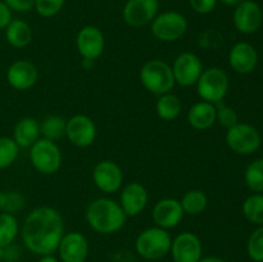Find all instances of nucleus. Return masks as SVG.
Here are the masks:
<instances>
[{"instance_id": "1", "label": "nucleus", "mask_w": 263, "mask_h": 262, "mask_svg": "<svg viewBox=\"0 0 263 262\" xmlns=\"http://www.w3.org/2000/svg\"><path fill=\"white\" fill-rule=\"evenodd\" d=\"M20 233L23 246L31 253L37 256L53 254L64 234L63 217L54 207L40 205L28 212Z\"/></svg>"}, {"instance_id": "2", "label": "nucleus", "mask_w": 263, "mask_h": 262, "mask_svg": "<svg viewBox=\"0 0 263 262\" xmlns=\"http://www.w3.org/2000/svg\"><path fill=\"white\" fill-rule=\"evenodd\" d=\"M86 222L95 233L109 235L120 231L127 221V216L120 203L108 197L92 199L85 210Z\"/></svg>"}, {"instance_id": "3", "label": "nucleus", "mask_w": 263, "mask_h": 262, "mask_svg": "<svg viewBox=\"0 0 263 262\" xmlns=\"http://www.w3.org/2000/svg\"><path fill=\"white\" fill-rule=\"evenodd\" d=\"M139 79L145 90L157 97L171 92L176 86L171 66L158 58L149 59L141 66Z\"/></svg>"}, {"instance_id": "4", "label": "nucleus", "mask_w": 263, "mask_h": 262, "mask_svg": "<svg viewBox=\"0 0 263 262\" xmlns=\"http://www.w3.org/2000/svg\"><path fill=\"white\" fill-rule=\"evenodd\" d=\"M172 236L168 230L151 226L136 236L135 251L141 258L146 261H158L168 256L171 251Z\"/></svg>"}, {"instance_id": "5", "label": "nucleus", "mask_w": 263, "mask_h": 262, "mask_svg": "<svg viewBox=\"0 0 263 262\" xmlns=\"http://www.w3.org/2000/svg\"><path fill=\"white\" fill-rule=\"evenodd\" d=\"M197 94L200 100L218 104L222 103L229 92L230 80L228 73L220 67H210L203 69L199 80L195 84Z\"/></svg>"}, {"instance_id": "6", "label": "nucleus", "mask_w": 263, "mask_h": 262, "mask_svg": "<svg viewBox=\"0 0 263 262\" xmlns=\"http://www.w3.org/2000/svg\"><path fill=\"white\" fill-rule=\"evenodd\" d=\"M28 158L33 169L41 175H54L63 163L62 151L57 141L40 138L28 148Z\"/></svg>"}, {"instance_id": "7", "label": "nucleus", "mask_w": 263, "mask_h": 262, "mask_svg": "<svg viewBox=\"0 0 263 262\" xmlns=\"http://www.w3.org/2000/svg\"><path fill=\"white\" fill-rule=\"evenodd\" d=\"M149 26L154 39L162 43H175L184 38L189 23L182 13L177 10H166L158 13Z\"/></svg>"}, {"instance_id": "8", "label": "nucleus", "mask_w": 263, "mask_h": 262, "mask_svg": "<svg viewBox=\"0 0 263 262\" xmlns=\"http://www.w3.org/2000/svg\"><path fill=\"white\" fill-rule=\"evenodd\" d=\"M225 140L229 148L240 156L256 153L262 143L259 131L254 126L243 122H238L233 127L228 128Z\"/></svg>"}, {"instance_id": "9", "label": "nucleus", "mask_w": 263, "mask_h": 262, "mask_svg": "<svg viewBox=\"0 0 263 262\" xmlns=\"http://www.w3.org/2000/svg\"><path fill=\"white\" fill-rule=\"evenodd\" d=\"M171 68L176 85L192 87L195 86L204 67L197 54L193 51H182L175 58Z\"/></svg>"}, {"instance_id": "10", "label": "nucleus", "mask_w": 263, "mask_h": 262, "mask_svg": "<svg viewBox=\"0 0 263 262\" xmlns=\"http://www.w3.org/2000/svg\"><path fill=\"white\" fill-rule=\"evenodd\" d=\"M98 128L94 120L87 115H73L67 120L66 138L77 148H89L94 144Z\"/></svg>"}, {"instance_id": "11", "label": "nucleus", "mask_w": 263, "mask_h": 262, "mask_svg": "<svg viewBox=\"0 0 263 262\" xmlns=\"http://www.w3.org/2000/svg\"><path fill=\"white\" fill-rule=\"evenodd\" d=\"M94 185L104 194H115L123 186V172L117 162L102 159L92 169Z\"/></svg>"}, {"instance_id": "12", "label": "nucleus", "mask_w": 263, "mask_h": 262, "mask_svg": "<svg viewBox=\"0 0 263 262\" xmlns=\"http://www.w3.org/2000/svg\"><path fill=\"white\" fill-rule=\"evenodd\" d=\"M159 10V0H127L123 5L122 18L127 26L141 28L151 25Z\"/></svg>"}, {"instance_id": "13", "label": "nucleus", "mask_w": 263, "mask_h": 262, "mask_svg": "<svg viewBox=\"0 0 263 262\" xmlns=\"http://www.w3.org/2000/svg\"><path fill=\"white\" fill-rule=\"evenodd\" d=\"M77 53L81 55L82 59L89 61H97L103 55L105 49V38L103 31L99 27L92 25L84 26L80 28L76 35Z\"/></svg>"}, {"instance_id": "14", "label": "nucleus", "mask_w": 263, "mask_h": 262, "mask_svg": "<svg viewBox=\"0 0 263 262\" xmlns=\"http://www.w3.org/2000/svg\"><path fill=\"white\" fill-rule=\"evenodd\" d=\"M170 254L174 262H198L203 257V244L192 231H182L172 238Z\"/></svg>"}, {"instance_id": "15", "label": "nucleus", "mask_w": 263, "mask_h": 262, "mask_svg": "<svg viewBox=\"0 0 263 262\" xmlns=\"http://www.w3.org/2000/svg\"><path fill=\"white\" fill-rule=\"evenodd\" d=\"M57 252L61 262H86L90 254L89 240L80 231L64 233Z\"/></svg>"}, {"instance_id": "16", "label": "nucleus", "mask_w": 263, "mask_h": 262, "mask_svg": "<svg viewBox=\"0 0 263 262\" xmlns=\"http://www.w3.org/2000/svg\"><path fill=\"white\" fill-rule=\"evenodd\" d=\"M263 21L262 8L254 0H244L235 5L233 14L234 27L244 35H252L259 30Z\"/></svg>"}, {"instance_id": "17", "label": "nucleus", "mask_w": 263, "mask_h": 262, "mask_svg": "<svg viewBox=\"0 0 263 262\" xmlns=\"http://www.w3.org/2000/svg\"><path fill=\"white\" fill-rule=\"evenodd\" d=\"M5 77L12 89L17 91H27L37 82L39 69L33 62L28 59H18L8 67Z\"/></svg>"}, {"instance_id": "18", "label": "nucleus", "mask_w": 263, "mask_h": 262, "mask_svg": "<svg viewBox=\"0 0 263 262\" xmlns=\"http://www.w3.org/2000/svg\"><path fill=\"white\" fill-rule=\"evenodd\" d=\"M149 202V194L146 188L141 182L131 181L121 188L120 203L121 208L128 217H136L146 208Z\"/></svg>"}, {"instance_id": "19", "label": "nucleus", "mask_w": 263, "mask_h": 262, "mask_svg": "<svg viewBox=\"0 0 263 262\" xmlns=\"http://www.w3.org/2000/svg\"><path fill=\"white\" fill-rule=\"evenodd\" d=\"M185 213L179 199L163 198L154 204L152 210V220L154 225L164 230H171L181 223Z\"/></svg>"}, {"instance_id": "20", "label": "nucleus", "mask_w": 263, "mask_h": 262, "mask_svg": "<svg viewBox=\"0 0 263 262\" xmlns=\"http://www.w3.org/2000/svg\"><path fill=\"white\" fill-rule=\"evenodd\" d=\"M229 64L239 74L252 73L258 66V51L252 44L239 41L229 51Z\"/></svg>"}, {"instance_id": "21", "label": "nucleus", "mask_w": 263, "mask_h": 262, "mask_svg": "<svg viewBox=\"0 0 263 262\" xmlns=\"http://www.w3.org/2000/svg\"><path fill=\"white\" fill-rule=\"evenodd\" d=\"M190 127L197 131H205L216 123V104L199 100L189 108L186 115Z\"/></svg>"}, {"instance_id": "22", "label": "nucleus", "mask_w": 263, "mask_h": 262, "mask_svg": "<svg viewBox=\"0 0 263 262\" xmlns=\"http://www.w3.org/2000/svg\"><path fill=\"white\" fill-rule=\"evenodd\" d=\"M13 140L21 148L28 149L41 138L40 122L35 117H22L13 128Z\"/></svg>"}, {"instance_id": "23", "label": "nucleus", "mask_w": 263, "mask_h": 262, "mask_svg": "<svg viewBox=\"0 0 263 262\" xmlns=\"http://www.w3.org/2000/svg\"><path fill=\"white\" fill-rule=\"evenodd\" d=\"M5 40L12 48L25 49L31 44L33 38L30 23L21 18H13L4 30Z\"/></svg>"}, {"instance_id": "24", "label": "nucleus", "mask_w": 263, "mask_h": 262, "mask_svg": "<svg viewBox=\"0 0 263 262\" xmlns=\"http://www.w3.org/2000/svg\"><path fill=\"white\" fill-rule=\"evenodd\" d=\"M182 110V103L180 98L174 92L159 95L156 102V112L161 120L175 121Z\"/></svg>"}, {"instance_id": "25", "label": "nucleus", "mask_w": 263, "mask_h": 262, "mask_svg": "<svg viewBox=\"0 0 263 262\" xmlns=\"http://www.w3.org/2000/svg\"><path fill=\"white\" fill-rule=\"evenodd\" d=\"M179 200L184 213L189 216L202 215L208 207L207 194L200 189L187 190L182 194V197Z\"/></svg>"}, {"instance_id": "26", "label": "nucleus", "mask_w": 263, "mask_h": 262, "mask_svg": "<svg viewBox=\"0 0 263 262\" xmlns=\"http://www.w3.org/2000/svg\"><path fill=\"white\" fill-rule=\"evenodd\" d=\"M67 120L62 116L51 115L44 118L40 122L41 138L51 141H58L59 139L66 138Z\"/></svg>"}, {"instance_id": "27", "label": "nucleus", "mask_w": 263, "mask_h": 262, "mask_svg": "<svg viewBox=\"0 0 263 262\" xmlns=\"http://www.w3.org/2000/svg\"><path fill=\"white\" fill-rule=\"evenodd\" d=\"M20 230L21 226L15 215L0 212V248L14 243Z\"/></svg>"}, {"instance_id": "28", "label": "nucleus", "mask_w": 263, "mask_h": 262, "mask_svg": "<svg viewBox=\"0 0 263 262\" xmlns=\"http://www.w3.org/2000/svg\"><path fill=\"white\" fill-rule=\"evenodd\" d=\"M243 215L249 222L254 225H263V194L262 193H254L246 198L241 205Z\"/></svg>"}, {"instance_id": "29", "label": "nucleus", "mask_w": 263, "mask_h": 262, "mask_svg": "<svg viewBox=\"0 0 263 262\" xmlns=\"http://www.w3.org/2000/svg\"><path fill=\"white\" fill-rule=\"evenodd\" d=\"M26 207V197L18 190H0V212L17 215Z\"/></svg>"}, {"instance_id": "30", "label": "nucleus", "mask_w": 263, "mask_h": 262, "mask_svg": "<svg viewBox=\"0 0 263 262\" xmlns=\"http://www.w3.org/2000/svg\"><path fill=\"white\" fill-rule=\"evenodd\" d=\"M244 182L254 193H263V158H257L247 166Z\"/></svg>"}, {"instance_id": "31", "label": "nucleus", "mask_w": 263, "mask_h": 262, "mask_svg": "<svg viewBox=\"0 0 263 262\" xmlns=\"http://www.w3.org/2000/svg\"><path fill=\"white\" fill-rule=\"evenodd\" d=\"M20 156V146L12 136H0V170L12 166Z\"/></svg>"}, {"instance_id": "32", "label": "nucleus", "mask_w": 263, "mask_h": 262, "mask_svg": "<svg viewBox=\"0 0 263 262\" xmlns=\"http://www.w3.org/2000/svg\"><path fill=\"white\" fill-rule=\"evenodd\" d=\"M247 252L249 258L253 259L254 262L263 261V225L258 226L251 234L247 243Z\"/></svg>"}, {"instance_id": "33", "label": "nucleus", "mask_w": 263, "mask_h": 262, "mask_svg": "<svg viewBox=\"0 0 263 262\" xmlns=\"http://www.w3.org/2000/svg\"><path fill=\"white\" fill-rule=\"evenodd\" d=\"M216 122H218L222 127L228 130L239 122L238 112L230 105L218 103V104H216Z\"/></svg>"}, {"instance_id": "34", "label": "nucleus", "mask_w": 263, "mask_h": 262, "mask_svg": "<svg viewBox=\"0 0 263 262\" xmlns=\"http://www.w3.org/2000/svg\"><path fill=\"white\" fill-rule=\"evenodd\" d=\"M64 4H66V0H35L33 9L40 17L51 18L55 17L63 9Z\"/></svg>"}, {"instance_id": "35", "label": "nucleus", "mask_w": 263, "mask_h": 262, "mask_svg": "<svg viewBox=\"0 0 263 262\" xmlns=\"http://www.w3.org/2000/svg\"><path fill=\"white\" fill-rule=\"evenodd\" d=\"M218 0H189V5L197 14H210L216 9Z\"/></svg>"}, {"instance_id": "36", "label": "nucleus", "mask_w": 263, "mask_h": 262, "mask_svg": "<svg viewBox=\"0 0 263 262\" xmlns=\"http://www.w3.org/2000/svg\"><path fill=\"white\" fill-rule=\"evenodd\" d=\"M22 257V249L15 243L0 248V261L4 262H17Z\"/></svg>"}, {"instance_id": "37", "label": "nucleus", "mask_w": 263, "mask_h": 262, "mask_svg": "<svg viewBox=\"0 0 263 262\" xmlns=\"http://www.w3.org/2000/svg\"><path fill=\"white\" fill-rule=\"evenodd\" d=\"M12 12L26 13L35 7V0H3Z\"/></svg>"}, {"instance_id": "38", "label": "nucleus", "mask_w": 263, "mask_h": 262, "mask_svg": "<svg viewBox=\"0 0 263 262\" xmlns=\"http://www.w3.org/2000/svg\"><path fill=\"white\" fill-rule=\"evenodd\" d=\"M12 20L13 12L3 0H0V31H4Z\"/></svg>"}, {"instance_id": "39", "label": "nucleus", "mask_w": 263, "mask_h": 262, "mask_svg": "<svg viewBox=\"0 0 263 262\" xmlns=\"http://www.w3.org/2000/svg\"><path fill=\"white\" fill-rule=\"evenodd\" d=\"M198 262H228V261H225V259L217 256H207V257H202Z\"/></svg>"}, {"instance_id": "40", "label": "nucleus", "mask_w": 263, "mask_h": 262, "mask_svg": "<svg viewBox=\"0 0 263 262\" xmlns=\"http://www.w3.org/2000/svg\"><path fill=\"white\" fill-rule=\"evenodd\" d=\"M37 262H61L53 254H48V256H40Z\"/></svg>"}, {"instance_id": "41", "label": "nucleus", "mask_w": 263, "mask_h": 262, "mask_svg": "<svg viewBox=\"0 0 263 262\" xmlns=\"http://www.w3.org/2000/svg\"><path fill=\"white\" fill-rule=\"evenodd\" d=\"M220 3H222L223 5H228V7H235L239 3L244 2V0H218Z\"/></svg>"}, {"instance_id": "42", "label": "nucleus", "mask_w": 263, "mask_h": 262, "mask_svg": "<svg viewBox=\"0 0 263 262\" xmlns=\"http://www.w3.org/2000/svg\"><path fill=\"white\" fill-rule=\"evenodd\" d=\"M95 61H89V59H82V63L81 66L84 67L85 69H91L94 67Z\"/></svg>"}, {"instance_id": "43", "label": "nucleus", "mask_w": 263, "mask_h": 262, "mask_svg": "<svg viewBox=\"0 0 263 262\" xmlns=\"http://www.w3.org/2000/svg\"><path fill=\"white\" fill-rule=\"evenodd\" d=\"M262 262H263V261H262Z\"/></svg>"}]
</instances>
